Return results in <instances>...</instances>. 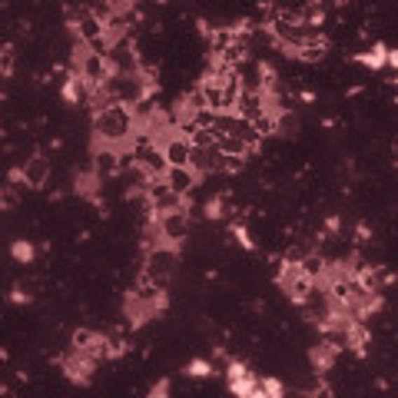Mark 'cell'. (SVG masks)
<instances>
[{
    "label": "cell",
    "mask_w": 398,
    "mask_h": 398,
    "mask_svg": "<svg viewBox=\"0 0 398 398\" xmlns=\"http://www.w3.org/2000/svg\"><path fill=\"white\" fill-rule=\"evenodd\" d=\"M296 130H298V116L289 107H282L275 113V137H292Z\"/></svg>",
    "instance_id": "ffe728a7"
},
{
    "label": "cell",
    "mask_w": 398,
    "mask_h": 398,
    "mask_svg": "<svg viewBox=\"0 0 398 398\" xmlns=\"http://www.w3.org/2000/svg\"><path fill=\"white\" fill-rule=\"evenodd\" d=\"M0 395H7V385H4V382H0Z\"/></svg>",
    "instance_id": "f546056e"
},
{
    "label": "cell",
    "mask_w": 398,
    "mask_h": 398,
    "mask_svg": "<svg viewBox=\"0 0 398 398\" xmlns=\"http://www.w3.org/2000/svg\"><path fill=\"white\" fill-rule=\"evenodd\" d=\"M275 286L286 292V298L292 306H302L306 298L315 292V282H312V275H306V269L292 259H282L279 262V273H275Z\"/></svg>",
    "instance_id": "3957f363"
},
{
    "label": "cell",
    "mask_w": 398,
    "mask_h": 398,
    "mask_svg": "<svg viewBox=\"0 0 398 398\" xmlns=\"http://www.w3.org/2000/svg\"><path fill=\"white\" fill-rule=\"evenodd\" d=\"M126 352H130V342H126L123 332H110L107 336V345H103V359H123Z\"/></svg>",
    "instance_id": "ac0fdd59"
},
{
    "label": "cell",
    "mask_w": 398,
    "mask_h": 398,
    "mask_svg": "<svg viewBox=\"0 0 398 398\" xmlns=\"http://www.w3.org/2000/svg\"><path fill=\"white\" fill-rule=\"evenodd\" d=\"M20 176H24V186L27 189H43L50 179V163L43 160V156H30V160L20 166Z\"/></svg>",
    "instance_id": "8fae6325"
},
{
    "label": "cell",
    "mask_w": 398,
    "mask_h": 398,
    "mask_svg": "<svg viewBox=\"0 0 398 398\" xmlns=\"http://www.w3.org/2000/svg\"><path fill=\"white\" fill-rule=\"evenodd\" d=\"M259 395H266V398H282V395H286V385H282L279 378H262V382H259Z\"/></svg>",
    "instance_id": "603a6c76"
},
{
    "label": "cell",
    "mask_w": 398,
    "mask_h": 398,
    "mask_svg": "<svg viewBox=\"0 0 398 398\" xmlns=\"http://www.w3.org/2000/svg\"><path fill=\"white\" fill-rule=\"evenodd\" d=\"M11 74H13V50L0 47V76H11Z\"/></svg>",
    "instance_id": "cb8c5ba5"
},
{
    "label": "cell",
    "mask_w": 398,
    "mask_h": 398,
    "mask_svg": "<svg viewBox=\"0 0 398 398\" xmlns=\"http://www.w3.org/2000/svg\"><path fill=\"white\" fill-rule=\"evenodd\" d=\"M352 60L362 63V67H369V70H382V67H385V60H388V47H385V43H372L369 50L355 53Z\"/></svg>",
    "instance_id": "9a60e30c"
},
{
    "label": "cell",
    "mask_w": 398,
    "mask_h": 398,
    "mask_svg": "<svg viewBox=\"0 0 398 398\" xmlns=\"http://www.w3.org/2000/svg\"><path fill=\"white\" fill-rule=\"evenodd\" d=\"M298 97H302V103H315V93H312V90H302Z\"/></svg>",
    "instance_id": "f1b7e54d"
},
{
    "label": "cell",
    "mask_w": 398,
    "mask_h": 398,
    "mask_svg": "<svg viewBox=\"0 0 398 398\" xmlns=\"http://www.w3.org/2000/svg\"><path fill=\"white\" fill-rule=\"evenodd\" d=\"M11 302L13 306H30V302H34V292H27L24 286H13L11 289Z\"/></svg>",
    "instance_id": "d4e9b609"
},
{
    "label": "cell",
    "mask_w": 398,
    "mask_h": 398,
    "mask_svg": "<svg viewBox=\"0 0 398 398\" xmlns=\"http://www.w3.org/2000/svg\"><path fill=\"white\" fill-rule=\"evenodd\" d=\"M229 236L236 239V242L246 249V252H256V239L249 236V226L242 223V219H229Z\"/></svg>",
    "instance_id": "44dd1931"
},
{
    "label": "cell",
    "mask_w": 398,
    "mask_h": 398,
    "mask_svg": "<svg viewBox=\"0 0 398 398\" xmlns=\"http://www.w3.org/2000/svg\"><path fill=\"white\" fill-rule=\"evenodd\" d=\"M11 256L20 266H34V259H37V246L30 242V239H13L11 242Z\"/></svg>",
    "instance_id": "d6986e66"
},
{
    "label": "cell",
    "mask_w": 398,
    "mask_h": 398,
    "mask_svg": "<svg viewBox=\"0 0 398 398\" xmlns=\"http://www.w3.org/2000/svg\"><path fill=\"white\" fill-rule=\"evenodd\" d=\"M289 60H298V63H319L325 60V53H329V37L325 34H312L309 40H302V43H296V47L282 50Z\"/></svg>",
    "instance_id": "ba28073f"
},
{
    "label": "cell",
    "mask_w": 398,
    "mask_h": 398,
    "mask_svg": "<svg viewBox=\"0 0 398 398\" xmlns=\"http://www.w3.org/2000/svg\"><path fill=\"white\" fill-rule=\"evenodd\" d=\"M170 388H173V382H170V378H160V382L149 385V398H166L170 395Z\"/></svg>",
    "instance_id": "484cf974"
},
{
    "label": "cell",
    "mask_w": 398,
    "mask_h": 398,
    "mask_svg": "<svg viewBox=\"0 0 398 398\" xmlns=\"http://www.w3.org/2000/svg\"><path fill=\"white\" fill-rule=\"evenodd\" d=\"M355 242H359V246L372 242V229H369V223H355Z\"/></svg>",
    "instance_id": "83f0119b"
},
{
    "label": "cell",
    "mask_w": 398,
    "mask_h": 398,
    "mask_svg": "<svg viewBox=\"0 0 398 398\" xmlns=\"http://www.w3.org/2000/svg\"><path fill=\"white\" fill-rule=\"evenodd\" d=\"M296 13H298V24L302 27H309V30H322V24H325V4L322 0H309V4H302Z\"/></svg>",
    "instance_id": "4fadbf2b"
},
{
    "label": "cell",
    "mask_w": 398,
    "mask_h": 398,
    "mask_svg": "<svg viewBox=\"0 0 398 398\" xmlns=\"http://www.w3.org/2000/svg\"><path fill=\"white\" fill-rule=\"evenodd\" d=\"M163 179H166V183H170V189H173V193H179V196H189V193H193V189L203 183V176H199L196 170L189 166V163H186V166H166Z\"/></svg>",
    "instance_id": "9c48e42d"
},
{
    "label": "cell",
    "mask_w": 398,
    "mask_h": 398,
    "mask_svg": "<svg viewBox=\"0 0 398 398\" xmlns=\"http://www.w3.org/2000/svg\"><path fill=\"white\" fill-rule=\"evenodd\" d=\"M176 262H179V249L166 246V242H156V246L146 249L143 256V279H149L153 286L170 289V279L176 275Z\"/></svg>",
    "instance_id": "7a4b0ae2"
},
{
    "label": "cell",
    "mask_w": 398,
    "mask_h": 398,
    "mask_svg": "<svg viewBox=\"0 0 398 398\" xmlns=\"http://www.w3.org/2000/svg\"><path fill=\"white\" fill-rule=\"evenodd\" d=\"M149 216H153V212H149ZM153 219H156V233H160V242H166V246H176V249L186 246V236H189V229H193L186 210L156 212Z\"/></svg>",
    "instance_id": "5b68a950"
},
{
    "label": "cell",
    "mask_w": 398,
    "mask_h": 398,
    "mask_svg": "<svg viewBox=\"0 0 398 398\" xmlns=\"http://www.w3.org/2000/svg\"><path fill=\"white\" fill-rule=\"evenodd\" d=\"M203 212H206V219H212V223H219V219H226V216L233 212V199H229V193H216L212 199H206V206H203Z\"/></svg>",
    "instance_id": "2e32d148"
},
{
    "label": "cell",
    "mask_w": 398,
    "mask_h": 398,
    "mask_svg": "<svg viewBox=\"0 0 398 398\" xmlns=\"http://www.w3.org/2000/svg\"><path fill=\"white\" fill-rule=\"evenodd\" d=\"M206 110V103H203V93L199 90H189V93H183V97H176L173 110H170V120H173V126H179V130H186V126L196 123V116Z\"/></svg>",
    "instance_id": "52a82bcc"
},
{
    "label": "cell",
    "mask_w": 398,
    "mask_h": 398,
    "mask_svg": "<svg viewBox=\"0 0 398 398\" xmlns=\"http://www.w3.org/2000/svg\"><path fill=\"white\" fill-rule=\"evenodd\" d=\"M229 392H233V395H239V398H262L259 395V378H256L252 372L233 378V382H229Z\"/></svg>",
    "instance_id": "e0dca14e"
},
{
    "label": "cell",
    "mask_w": 398,
    "mask_h": 398,
    "mask_svg": "<svg viewBox=\"0 0 398 398\" xmlns=\"http://www.w3.org/2000/svg\"><path fill=\"white\" fill-rule=\"evenodd\" d=\"M63 100H67V103H74V107L87 103V83H83V76L76 74V70H70L67 80H63Z\"/></svg>",
    "instance_id": "5bb4252c"
},
{
    "label": "cell",
    "mask_w": 398,
    "mask_h": 398,
    "mask_svg": "<svg viewBox=\"0 0 398 398\" xmlns=\"http://www.w3.org/2000/svg\"><path fill=\"white\" fill-rule=\"evenodd\" d=\"M137 137V116L123 103H103L93 110V153L97 149H113L126 156Z\"/></svg>",
    "instance_id": "6da1fadb"
},
{
    "label": "cell",
    "mask_w": 398,
    "mask_h": 398,
    "mask_svg": "<svg viewBox=\"0 0 398 398\" xmlns=\"http://www.w3.org/2000/svg\"><path fill=\"white\" fill-rule=\"evenodd\" d=\"M97 365H100L97 359H90L87 352H76V348H70V352L60 359L63 375H67V382H74V385H90Z\"/></svg>",
    "instance_id": "8992f818"
},
{
    "label": "cell",
    "mask_w": 398,
    "mask_h": 398,
    "mask_svg": "<svg viewBox=\"0 0 398 398\" xmlns=\"http://www.w3.org/2000/svg\"><path fill=\"white\" fill-rule=\"evenodd\" d=\"M0 4H7V0H0Z\"/></svg>",
    "instance_id": "1f68e13d"
},
{
    "label": "cell",
    "mask_w": 398,
    "mask_h": 398,
    "mask_svg": "<svg viewBox=\"0 0 398 398\" xmlns=\"http://www.w3.org/2000/svg\"><path fill=\"white\" fill-rule=\"evenodd\" d=\"M103 345H107V336H100L93 329H76L74 336H70V348L87 352L90 359H97V362H103Z\"/></svg>",
    "instance_id": "30bf717a"
},
{
    "label": "cell",
    "mask_w": 398,
    "mask_h": 398,
    "mask_svg": "<svg viewBox=\"0 0 398 398\" xmlns=\"http://www.w3.org/2000/svg\"><path fill=\"white\" fill-rule=\"evenodd\" d=\"M212 372H216V369H212L210 359H189L186 362V375H189V378H210Z\"/></svg>",
    "instance_id": "7402d4cb"
},
{
    "label": "cell",
    "mask_w": 398,
    "mask_h": 398,
    "mask_svg": "<svg viewBox=\"0 0 398 398\" xmlns=\"http://www.w3.org/2000/svg\"><path fill=\"white\" fill-rule=\"evenodd\" d=\"M338 352L342 348H336L332 342H319V345H312L309 348V362H312V372L315 375H329L332 372V365H336V359H338Z\"/></svg>",
    "instance_id": "7c38bea8"
},
{
    "label": "cell",
    "mask_w": 398,
    "mask_h": 398,
    "mask_svg": "<svg viewBox=\"0 0 398 398\" xmlns=\"http://www.w3.org/2000/svg\"><path fill=\"white\" fill-rule=\"evenodd\" d=\"M160 4H170V0H160Z\"/></svg>",
    "instance_id": "4dcf8cb0"
},
{
    "label": "cell",
    "mask_w": 398,
    "mask_h": 398,
    "mask_svg": "<svg viewBox=\"0 0 398 398\" xmlns=\"http://www.w3.org/2000/svg\"><path fill=\"white\" fill-rule=\"evenodd\" d=\"M70 34H74V40H80V43L107 53V47H103V17H100V11H90V7L74 11L70 13Z\"/></svg>",
    "instance_id": "277c9868"
},
{
    "label": "cell",
    "mask_w": 398,
    "mask_h": 398,
    "mask_svg": "<svg viewBox=\"0 0 398 398\" xmlns=\"http://www.w3.org/2000/svg\"><path fill=\"white\" fill-rule=\"evenodd\" d=\"M17 186H4L0 189V210H13L17 206V193H13Z\"/></svg>",
    "instance_id": "4316f807"
}]
</instances>
